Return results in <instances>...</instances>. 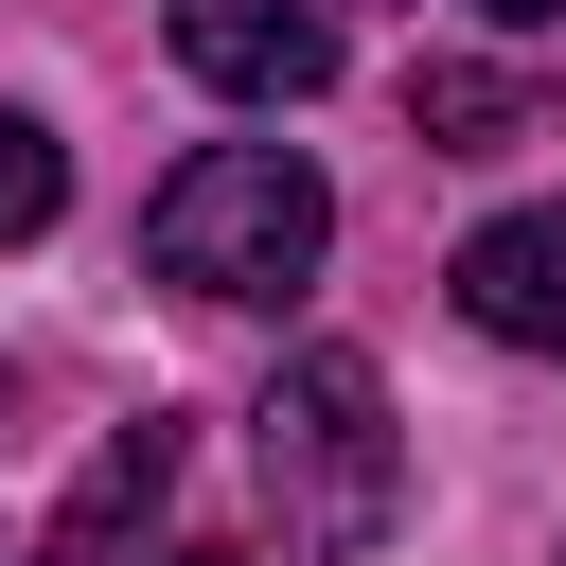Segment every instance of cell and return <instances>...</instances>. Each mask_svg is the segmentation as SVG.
Masks as SVG:
<instances>
[{
    "instance_id": "cell-6",
    "label": "cell",
    "mask_w": 566,
    "mask_h": 566,
    "mask_svg": "<svg viewBox=\"0 0 566 566\" xmlns=\"http://www.w3.org/2000/svg\"><path fill=\"white\" fill-rule=\"evenodd\" d=\"M407 124H424L442 159H478V142H513V124H531V88H513V71H424V88H407Z\"/></svg>"
},
{
    "instance_id": "cell-8",
    "label": "cell",
    "mask_w": 566,
    "mask_h": 566,
    "mask_svg": "<svg viewBox=\"0 0 566 566\" xmlns=\"http://www.w3.org/2000/svg\"><path fill=\"white\" fill-rule=\"evenodd\" d=\"M495 18H513V35H531V18H566V0H495Z\"/></svg>"
},
{
    "instance_id": "cell-7",
    "label": "cell",
    "mask_w": 566,
    "mask_h": 566,
    "mask_svg": "<svg viewBox=\"0 0 566 566\" xmlns=\"http://www.w3.org/2000/svg\"><path fill=\"white\" fill-rule=\"evenodd\" d=\"M53 195H71V142H53L35 106H0V248H35V230H53Z\"/></svg>"
},
{
    "instance_id": "cell-2",
    "label": "cell",
    "mask_w": 566,
    "mask_h": 566,
    "mask_svg": "<svg viewBox=\"0 0 566 566\" xmlns=\"http://www.w3.org/2000/svg\"><path fill=\"white\" fill-rule=\"evenodd\" d=\"M318 248H336V195L301 142H195L142 212V265L195 301H283V283H318Z\"/></svg>"
},
{
    "instance_id": "cell-3",
    "label": "cell",
    "mask_w": 566,
    "mask_h": 566,
    "mask_svg": "<svg viewBox=\"0 0 566 566\" xmlns=\"http://www.w3.org/2000/svg\"><path fill=\"white\" fill-rule=\"evenodd\" d=\"M177 71L230 106H318L336 88V0H177Z\"/></svg>"
},
{
    "instance_id": "cell-4",
    "label": "cell",
    "mask_w": 566,
    "mask_h": 566,
    "mask_svg": "<svg viewBox=\"0 0 566 566\" xmlns=\"http://www.w3.org/2000/svg\"><path fill=\"white\" fill-rule=\"evenodd\" d=\"M442 283H460V318H478V336L566 354V195H548V212H495V230H478Z\"/></svg>"
},
{
    "instance_id": "cell-5",
    "label": "cell",
    "mask_w": 566,
    "mask_h": 566,
    "mask_svg": "<svg viewBox=\"0 0 566 566\" xmlns=\"http://www.w3.org/2000/svg\"><path fill=\"white\" fill-rule=\"evenodd\" d=\"M159 495H177V424L142 407V424H106V460L71 478V513L35 531V566H106V548H124V531H142Z\"/></svg>"
},
{
    "instance_id": "cell-9",
    "label": "cell",
    "mask_w": 566,
    "mask_h": 566,
    "mask_svg": "<svg viewBox=\"0 0 566 566\" xmlns=\"http://www.w3.org/2000/svg\"><path fill=\"white\" fill-rule=\"evenodd\" d=\"M177 566H230V548H177Z\"/></svg>"
},
{
    "instance_id": "cell-1",
    "label": "cell",
    "mask_w": 566,
    "mask_h": 566,
    "mask_svg": "<svg viewBox=\"0 0 566 566\" xmlns=\"http://www.w3.org/2000/svg\"><path fill=\"white\" fill-rule=\"evenodd\" d=\"M248 460H265L283 548H371V531L407 513V424H389V371H371L354 336L283 354V389L248 407Z\"/></svg>"
}]
</instances>
